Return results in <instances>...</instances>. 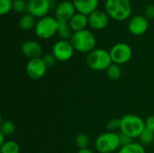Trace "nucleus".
I'll return each mask as SVG.
<instances>
[{
    "label": "nucleus",
    "instance_id": "obj_1",
    "mask_svg": "<svg viewBox=\"0 0 154 153\" xmlns=\"http://www.w3.org/2000/svg\"><path fill=\"white\" fill-rule=\"evenodd\" d=\"M105 9L108 16L116 21H125L132 14L130 0H106Z\"/></svg>",
    "mask_w": 154,
    "mask_h": 153
},
{
    "label": "nucleus",
    "instance_id": "obj_2",
    "mask_svg": "<svg viewBox=\"0 0 154 153\" xmlns=\"http://www.w3.org/2000/svg\"><path fill=\"white\" fill-rule=\"evenodd\" d=\"M112 63L110 53L105 49H95L88 53L86 58L87 66L96 71L106 70Z\"/></svg>",
    "mask_w": 154,
    "mask_h": 153
},
{
    "label": "nucleus",
    "instance_id": "obj_3",
    "mask_svg": "<svg viewBox=\"0 0 154 153\" xmlns=\"http://www.w3.org/2000/svg\"><path fill=\"white\" fill-rule=\"evenodd\" d=\"M70 42L72 43L75 50L81 53H89L96 47V37L94 33L87 29L73 32L70 38Z\"/></svg>",
    "mask_w": 154,
    "mask_h": 153
},
{
    "label": "nucleus",
    "instance_id": "obj_4",
    "mask_svg": "<svg viewBox=\"0 0 154 153\" xmlns=\"http://www.w3.org/2000/svg\"><path fill=\"white\" fill-rule=\"evenodd\" d=\"M120 132L126 133L133 139L139 138L145 129V121L136 115H125L120 118Z\"/></svg>",
    "mask_w": 154,
    "mask_h": 153
},
{
    "label": "nucleus",
    "instance_id": "obj_5",
    "mask_svg": "<svg viewBox=\"0 0 154 153\" xmlns=\"http://www.w3.org/2000/svg\"><path fill=\"white\" fill-rule=\"evenodd\" d=\"M95 147L99 153H114L119 151L121 148L119 133L107 131L99 134L95 141Z\"/></svg>",
    "mask_w": 154,
    "mask_h": 153
},
{
    "label": "nucleus",
    "instance_id": "obj_6",
    "mask_svg": "<svg viewBox=\"0 0 154 153\" xmlns=\"http://www.w3.org/2000/svg\"><path fill=\"white\" fill-rule=\"evenodd\" d=\"M59 22L55 17L44 16L36 23L34 32L37 37L42 40H48L58 33Z\"/></svg>",
    "mask_w": 154,
    "mask_h": 153
},
{
    "label": "nucleus",
    "instance_id": "obj_7",
    "mask_svg": "<svg viewBox=\"0 0 154 153\" xmlns=\"http://www.w3.org/2000/svg\"><path fill=\"white\" fill-rule=\"evenodd\" d=\"M112 62L117 65H123L127 63L133 56V50L130 45L125 42H119L115 44L109 50Z\"/></svg>",
    "mask_w": 154,
    "mask_h": 153
},
{
    "label": "nucleus",
    "instance_id": "obj_8",
    "mask_svg": "<svg viewBox=\"0 0 154 153\" xmlns=\"http://www.w3.org/2000/svg\"><path fill=\"white\" fill-rule=\"evenodd\" d=\"M75 49L70 42V41L68 40H60L52 47V54L55 56L58 61H68L69 60L73 54H74Z\"/></svg>",
    "mask_w": 154,
    "mask_h": 153
},
{
    "label": "nucleus",
    "instance_id": "obj_9",
    "mask_svg": "<svg viewBox=\"0 0 154 153\" xmlns=\"http://www.w3.org/2000/svg\"><path fill=\"white\" fill-rule=\"evenodd\" d=\"M47 69L48 68L45 65L42 58L29 60L26 66H25L26 74L32 79L42 78L46 74Z\"/></svg>",
    "mask_w": 154,
    "mask_h": 153
},
{
    "label": "nucleus",
    "instance_id": "obj_10",
    "mask_svg": "<svg viewBox=\"0 0 154 153\" xmlns=\"http://www.w3.org/2000/svg\"><path fill=\"white\" fill-rule=\"evenodd\" d=\"M51 2L49 0H28L27 13L35 18L41 19L47 16V14L51 8Z\"/></svg>",
    "mask_w": 154,
    "mask_h": 153
},
{
    "label": "nucleus",
    "instance_id": "obj_11",
    "mask_svg": "<svg viewBox=\"0 0 154 153\" xmlns=\"http://www.w3.org/2000/svg\"><path fill=\"white\" fill-rule=\"evenodd\" d=\"M77 10L73 2L63 0L60 2L55 10V18L59 22H69L76 14Z\"/></svg>",
    "mask_w": 154,
    "mask_h": 153
},
{
    "label": "nucleus",
    "instance_id": "obj_12",
    "mask_svg": "<svg viewBox=\"0 0 154 153\" xmlns=\"http://www.w3.org/2000/svg\"><path fill=\"white\" fill-rule=\"evenodd\" d=\"M149 27V21L144 15H135L130 18L128 22L129 32L136 36L144 34Z\"/></svg>",
    "mask_w": 154,
    "mask_h": 153
},
{
    "label": "nucleus",
    "instance_id": "obj_13",
    "mask_svg": "<svg viewBox=\"0 0 154 153\" xmlns=\"http://www.w3.org/2000/svg\"><path fill=\"white\" fill-rule=\"evenodd\" d=\"M88 17V25L94 30H102L105 29L109 22V16L106 11L97 9L91 13Z\"/></svg>",
    "mask_w": 154,
    "mask_h": 153
},
{
    "label": "nucleus",
    "instance_id": "obj_14",
    "mask_svg": "<svg viewBox=\"0 0 154 153\" xmlns=\"http://www.w3.org/2000/svg\"><path fill=\"white\" fill-rule=\"evenodd\" d=\"M21 51L26 58L32 60L41 58L42 49L39 42L32 40H27L23 42L21 46Z\"/></svg>",
    "mask_w": 154,
    "mask_h": 153
},
{
    "label": "nucleus",
    "instance_id": "obj_15",
    "mask_svg": "<svg viewBox=\"0 0 154 153\" xmlns=\"http://www.w3.org/2000/svg\"><path fill=\"white\" fill-rule=\"evenodd\" d=\"M72 2L78 13L89 15L97 9L99 0H72Z\"/></svg>",
    "mask_w": 154,
    "mask_h": 153
},
{
    "label": "nucleus",
    "instance_id": "obj_16",
    "mask_svg": "<svg viewBox=\"0 0 154 153\" xmlns=\"http://www.w3.org/2000/svg\"><path fill=\"white\" fill-rule=\"evenodd\" d=\"M69 24L74 32L85 30L87 25L88 24V17L84 14L77 12L69 21Z\"/></svg>",
    "mask_w": 154,
    "mask_h": 153
},
{
    "label": "nucleus",
    "instance_id": "obj_17",
    "mask_svg": "<svg viewBox=\"0 0 154 153\" xmlns=\"http://www.w3.org/2000/svg\"><path fill=\"white\" fill-rule=\"evenodd\" d=\"M36 23L37 22L35 21V17L28 13L23 14L19 19V26L23 31H30L35 28Z\"/></svg>",
    "mask_w": 154,
    "mask_h": 153
},
{
    "label": "nucleus",
    "instance_id": "obj_18",
    "mask_svg": "<svg viewBox=\"0 0 154 153\" xmlns=\"http://www.w3.org/2000/svg\"><path fill=\"white\" fill-rule=\"evenodd\" d=\"M72 32L73 31L70 28L69 22H59L58 34L61 38V40H68L69 38H71L73 35Z\"/></svg>",
    "mask_w": 154,
    "mask_h": 153
},
{
    "label": "nucleus",
    "instance_id": "obj_19",
    "mask_svg": "<svg viewBox=\"0 0 154 153\" xmlns=\"http://www.w3.org/2000/svg\"><path fill=\"white\" fill-rule=\"evenodd\" d=\"M117 153H145L144 146L140 142H132L119 149Z\"/></svg>",
    "mask_w": 154,
    "mask_h": 153
},
{
    "label": "nucleus",
    "instance_id": "obj_20",
    "mask_svg": "<svg viewBox=\"0 0 154 153\" xmlns=\"http://www.w3.org/2000/svg\"><path fill=\"white\" fill-rule=\"evenodd\" d=\"M106 74L110 80L113 81L118 80L122 76V69L120 68V65L112 63L111 66L106 70Z\"/></svg>",
    "mask_w": 154,
    "mask_h": 153
},
{
    "label": "nucleus",
    "instance_id": "obj_21",
    "mask_svg": "<svg viewBox=\"0 0 154 153\" xmlns=\"http://www.w3.org/2000/svg\"><path fill=\"white\" fill-rule=\"evenodd\" d=\"M15 131V124L10 120H4L0 124V133L4 134L5 137L14 134Z\"/></svg>",
    "mask_w": 154,
    "mask_h": 153
},
{
    "label": "nucleus",
    "instance_id": "obj_22",
    "mask_svg": "<svg viewBox=\"0 0 154 153\" xmlns=\"http://www.w3.org/2000/svg\"><path fill=\"white\" fill-rule=\"evenodd\" d=\"M20 147L17 142L14 141H6L0 146V153H19Z\"/></svg>",
    "mask_w": 154,
    "mask_h": 153
},
{
    "label": "nucleus",
    "instance_id": "obj_23",
    "mask_svg": "<svg viewBox=\"0 0 154 153\" xmlns=\"http://www.w3.org/2000/svg\"><path fill=\"white\" fill-rule=\"evenodd\" d=\"M89 142H90L89 137L86 133H79L75 137V143H76L77 147L79 150L88 149V146L89 145Z\"/></svg>",
    "mask_w": 154,
    "mask_h": 153
},
{
    "label": "nucleus",
    "instance_id": "obj_24",
    "mask_svg": "<svg viewBox=\"0 0 154 153\" xmlns=\"http://www.w3.org/2000/svg\"><path fill=\"white\" fill-rule=\"evenodd\" d=\"M139 140L142 145H149L154 142V133L145 128L144 131L139 136Z\"/></svg>",
    "mask_w": 154,
    "mask_h": 153
},
{
    "label": "nucleus",
    "instance_id": "obj_25",
    "mask_svg": "<svg viewBox=\"0 0 154 153\" xmlns=\"http://www.w3.org/2000/svg\"><path fill=\"white\" fill-rule=\"evenodd\" d=\"M13 10L16 14H23L24 12H27V2H25L24 0H14Z\"/></svg>",
    "mask_w": 154,
    "mask_h": 153
},
{
    "label": "nucleus",
    "instance_id": "obj_26",
    "mask_svg": "<svg viewBox=\"0 0 154 153\" xmlns=\"http://www.w3.org/2000/svg\"><path fill=\"white\" fill-rule=\"evenodd\" d=\"M13 1L14 0H0V14H7L13 10Z\"/></svg>",
    "mask_w": 154,
    "mask_h": 153
},
{
    "label": "nucleus",
    "instance_id": "obj_27",
    "mask_svg": "<svg viewBox=\"0 0 154 153\" xmlns=\"http://www.w3.org/2000/svg\"><path fill=\"white\" fill-rule=\"evenodd\" d=\"M120 126H121L120 119H112V120L108 121V123L106 124V129L108 132L116 133V130H120Z\"/></svg>",
    "mask_w": 154,
    "mask_h": 153
},
{
    "label": "nucleus",
    "instance_id": "obj_28",
    "mask_svg": "<svg viewBox=\"0 0 154 153\" xmlns=\"http://www.w3.org/2000/svg\"><path fill=\"white\" fill-rule=\"evenodd\" d=\"M42 60L45 63V65L47 66V68H51L53 67L56 62L58 61L57 59L55 58V56L52 53H47L42 57Z\"/></svg>",
    "mask_w": 154,
    "mask_h": 153
},
{
    "label": "nucleus",
    "instance_id": "obj_29",
    "mask_svg": "<svg viewBox=\"0 0 154 153\" xmlns=\"http://www.w3.org/2000/svg\"><path fill=\"white\" fill-rule=\"evenodd\" d=\"M119 140H120L121 147L126 146V145H128V144L134 142H133V138H132L131 136H129V135H127L126 133H122V132L119 133Z\"/></svg>",
    "mask_w": 154,
    "mask_h": 153
},
{
    "label": "nucleus",
    "instance_id": "obj_30",
    "mask_svg": "<svg viewBox=\"0 0 154 153\" xmlns=\"http://www.w3.org/2000/svg\"><path fill=\"white\" fill-rule=\"evenodd\" d=\"M145 128L154 133V115H150L145 120Z\"/></svg>",
    "mask_w": 154,
    "mask_h": 153
},
{
    "label": "nucleus",
    "instance_id": "obj_31",
    "mask_svg": "<svg viewBox=\"0 0 154 153\" xmlns=\"http://www.w3.org/2000/svg\"><path fill=\"white\" fill-rule=\"evenodd\" d=\"M145 17L147 19H154V5H149L146 9H145Z\"/></svg>",
    "mask_w": 154,
    "mask_h": 153
},
{
    "label": "nucleus",
    "instance_id": "obj_32",
    "mask_svg": "<svg viewBox=\"0 0 154 153\" xmlns=\"http://www.w3.org/2000/svg\"><path fill=\"white\" fill-rule=\"evenodd\" d=\"M77 153H94L91 150H89L88 148V149H82V150H79V151Z\"/></svg>",
    "mask_w": 154,
    "mask_h": 153
},
{
    "label": "nucleus",
    "instance_id": "obj_33",
    "mask_svg": "<svg viewBox=\"0 0 154 153\" xmlns=\"http://www.w3.org/2000/svg\"><path fill=\"white\" fill-rule=\"evenodd\" d=\"M5 136L4 134L0 133V146H2L6 142V141H5Z\"/></svg>",
    "mask_w": 154,
    "mask_h": 153
},
{
    "label": "nucleus",
    "instance_id": "obj_34",
    "mask_svg": "<svg viewBox=\"0 0 154 153\" xmlns=\"http://www.w3.org/2000/svg\"><path fill=\"white\" fill-rule=\"evenodd\" d=\"M50 2H56V1H58V0H49Z\"/></svg>",
    "mask_w": 154,
    "mask_h": 153
}]
</instances>
